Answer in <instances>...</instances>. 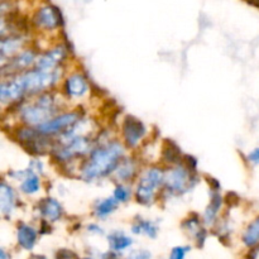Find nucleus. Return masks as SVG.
<instances>
[{
    "label": "nucleus",
    "mask_w": 259,
    "mask_h": 259,
    "mask_svg": "<svg viewBox=\"0 0 259 259\" xmlns=\"http://www.w3.org/2000/svg\"><path fill=\"white\" fill-rule=\"evenodd\" d=\"M124 156V148L118 142H110L100 148L90 152V158L85 162L81 169L83 180L93 181L110 175L118 168L121 157Z\"/></svg>",
    "instance_id": "f257e3e1"
},
{
    "label": "nucleus",
    "mask_w": 259,
    "mask_h": 259,
    "mask_svg": "<svg viewBox=\"0 0 259 259\" xmlns=\"http://www.w3.org/2000/svg\"><path fill=\"white\" fill-rule=\"evenodd\" d=\"M57 105L53 95L42 93L34 103L28 104L20 108V118L28 125H40L46 121L55 118L57 113Z\"/></svg>",
    "instance_id": "f03ea898"
},
{
    "label": "nucleus",
    "mask_w": 259,
    "mask_h": 259,
    "mask_svg": "<svg viewBox=\"0 0 259 259\" xmlns=\"http://www.w3.org/2000/svg\"><path fill=\"white\" fill-rule=\"evenodd\" d=\"M22 82L23 89L25 91V95H34V94H40L47 89L52 88L60 78V71L56 70H40V68H34V70L27 71L18 76Z\"/></svg>",
    "instance_id": "7ed1b4c3"
},
{
    "label": "nucleus",
    "mask_w": 259,
    "mask_h": 259,
    "mask_svg": "<svg viewBox=\"0 0 259 259\" xmlns=\"http://www.w3.org/2000/svg\"><path fill=\"white\" fill-rule=\"evenodd\" d=\"M164 174L159 168H149L142 175L136 190L137 201L142 205H149L154 201L157 189L163 184Z\"/></svg>",
    "instance_id": "20e7f679"
},
{
    "label": "nucleus",
    "mask_w": 259,
    "mask_h": 259,
    "mask_svg": "<svg viewBox=\"0 0 259 259\" xmlns=\"http://www.w3.org/2000/svg\"><path fill=\"white\" fill-rule=\"evenodd\" d=\"M164 186L167 191L174 195H181L189 191L194 184L189 168L184 166H176L164 174Z\"/></svg>",
    "instance_id": "39448f33"
},
{
    "label": "nucleus",
    "mask_w": 259,
    "mask_h": 259,
    "mask_svg": "<svg viewBox=\"0 0 259 259\" xmlns=\"http://www.w3.org/2000/svg\"><path fill=\"white\" fill-rule=\"evenodd\" d=\"M91 142L86 137L78 136L70 141L65 142L63 146L60 148H56L53 152V156L58 162H67L73 159L75 157H82L86 153L91 152Z\"/></svg>",
    "instance_id": "423d86ee"
},
{
    "label": "nucleus",
    "mask_w": 259,
    "mask_h": 259,
    "mask_svg": "<svg viewBox=\"0 0 259 259\" xmlns=\"http://www.w3.org/2000/svg\"><path fill=\"white\" fill-rule=\"evenodd\" d=\"M77 121H80V114L65 113L58 116H55L51 120L46 121V123L40 124V125L35 126V128L43 136H55V134L61 133V132H66L67 128L75 125Z\"/></svg>",
    "instance_id": "0eeeda50"
},
{
    "label": "nucleus",
    "mask_w": 259,
    "mask_h": 259,
    "mask_svg": "<svg viewBox=\"0 0 259 259\" xmlns=\"http://www.w3.org/2000/svg\"><path fill=\"white\" fill-rule=\"evenodd\" d=\"M121 129H123L124 142L131 148H134V147L141 143L147 132L144 124L137 118H133V116H126L124 119Z\"/></svg>",
    "instance_id": "6e6552de"
},
{
    "label": "nucleus",
    "mask_w": 259,
    "mask_h": 259,
    "mask_svg": "<svg viewBox=\"0 0 259 259\" xmlns=\"http://www.w3.org/2000/svg\"><path fill=\"white\" fill-rule=\"evenodd\" d=\"M35 27L45 30L57 29L61 24V14L55 7H43L38 10L33 18Z\"/></svg>",
    "instance_id": "1a4fd4ad"
},
{
    "label": "nucleus",
    "mask_w": 259,
    "mask_h": 259,
    "mask_svg": "<svg viewBox=\"0 0 259 259\" xmlns=\"http://www.w3.org/2000/svg\"><path fill=\"white\" fill-rule=\"evenodd\" d=\"M37 61V56H35V52L32 50H27V51H23L20 52L19 55L17 56H13L12 58L8 60L7 63L3 65L2 68V72L3 75L5 73H14V72H19V71L25 70V68L29 67L30 65Z\"/></svg>",
    "instance_id": "9d476101"
},
{
    "label": "nucleus",
    "mask_w": 259,
    "mask_h": 259,
    "mask_svg": "<svg viewBox=\"0 0 259 259\" xmlns=\"http://www.w3.org/2000/svg\"><path fill=\"white\" fill-rule=\"evenodd\" d=\"M66 58V48L63 46H57L52 50L43 53L35 61V66L40 70H56L57 66Z\"/></svg>",
    "instance_id": "9b49d317"
},
{
    "label": "nucleus",
    "mask_w": 259,
    "mask_h": 259,
    "mask_svg": "<svg viewBox=\"0 0 259 259\" xmlns=\"http://www.w3.org/2000/svg\"><path fill=\"white\" fill-rule=\"evenodd\" d=\"M25 91L18 76L12 80L3 81L2 85H0V99H2L3 104L18 101L23 99Z\"/></svg>",
    "instance_id": "f8f14e48"
},
{
    "label": "nucleus",
    "mask_w": 259,
    "mask_h": 259,
    "mask_svg": "<svg viewBox=\"0 0 259 259\" xmlns=\"http://www.w3.org/2000/svg\"><path fill=\"white\" fill-rule=\"evenodd\" d=\"M63 89L70 98H81V96H85L89 91V85L82 75L75 73V75H71L70 77L66 78Z\"/></svg>",
    "instance_id": "ddd939ff"
},
{
    "label": "nucleus",
    "mask_w": 259,
    "mask_h": 259,
    "mask_svg": "<svg viewBox=\"0 0 259 259\" xmlns=\"http://www.w3.org/2000/svg\"><path fill=\"white\" fill-rule=\"evenodd\" d=\"M38 233L30 225L20 223L17 227V242L20 248L24 250H32L37 243Z\"/></svg>",
    "instance_id": "4468645a"
},
{
    "label": "nucleus",
    "mask_w": 259,
    "mask_h": 259,
    "mask_svg": "<svg viewBox=\"0 0 259 259\" xmlns=\"http://www.w3.org/2000/svg\"><path fill=\"white\" fill-rule=\"evenodd\" d=\"M25 39L22 35H9V37H3L0 43V55H2L3 63L5 61L12 58L20 48L24 46Z\"/></svg>",
    "instance_id": "2eb2a0df"
},
{
    "label": "nucleus",
    "mask_w": 259,
    "mask_h": 259,
    "mask_svg": "<svg viewBox=\"0 0 259 259\" xmlns=\"http://www.w3.org/2000/svg\"><path fill=\"white\" fill-rule=\"evenodd\" d=\"M39 212L48 222L55 223L62 218L63 209L57 200L52 199V197H47V199H43L39 202Z\"/></svg>",
    "instance_id": "dca6fc26"
},
{
    "label": "nucleus",
    "mask_w": 259,
    "mask_h": 259,
    "mask_svg": "<svg viewBox=\"0 0 259 259\" xmlns=\"http://www.w3.org/2000/svg\"><path fill=\"white\" fill-rule=\"evenodd\" d=\"M15 202H17V197H15L14 191L7 182L3 181L2 187H0V210L5 218H9L14 211Z\"/></svg>",
    "instance_id": "f3484780"
},
{
    "label": "nucleus",
    "mask_w": 259,
    "mask_h": 259,
    "mask_svg": "<svg viewBox=\"0 0 259 259\" xmlns=\"http://www.w3.org/2000/svg\"><path fill=\"white\" fill-rule=\"evenodd\" d=\"M109 247L113 252H123L133 244V239L123 232H113L108 235Z\"/></svg>",
    "instance_id": "a211bd4d"
},
{
    "label": "nucleus",
    "mask_w": 259,
    "mask_h": 259,
    "mask_svg": "<svg viewBox=\"0 0 259 259\" xmlns=\"http://www.w3.org/2000/svg\"><path fill=\"white\" fill-rule=\"evenodd\" d=\"M39 189L40 181L37 175L32 169H28V171L23 172V181L22 185H20L22 192H24L25 195H34L39 191Z\"/></svg>",
    "instance_id": "6ab92c4d"
},
{
    "label": "nucleus",
    "mask_w": 259,
    "mask_h": 259,
    "mask_svg": "<svg viewBox=\"0 0 259 259\" xmlns=\"http://www.w3.org/2000/svg\"><path fill=\"white\" fill-rule=\"evenodd\" d=\"M116 207H118V200L115 197H109V199H104L96 202L95 207H94V214L99 219H104V218L113 214Z\"/></svg>",
    "instance_id": "aec40b11"
},
{
    "label": "nucleus",
    "mask_w": 259,
    "mask_h": 259,
    "mask_svg": "<svg viewBox=\"0 0 259 259\" xmlns=\"http://www.w3.org/2000/svg\"><path fill=\"white\" fill-rule=\"evenodd\" d=\"M223 205V199L218 192L212 194L211 196V201H210L209 206L206 207L204 214V222L206 223L207 225L214 224V222L217 220L218 214H219L220 209H222Z\"/></svg>",
    "instance_id": "412c9836"
},
{
    "label": "nucleus",
    "mask_w": 259,
    "mask_h": 259,
    "mask_svg": "<svg viewBox=\"0 0 259 259\" xmlns=\"http://www.w3.org/2000/svg\"><path fill=\"white\" fill-rule=\"evenodd\" d=\"M242 240L247 248H254L259 245V217L248 225Z\"/></svg>",
    "instance_id": "4be33fe9"
},
{
    "label": "nucleus",
    "mask_w": 259,
    "mask_h": 259,
    "mask_svg": "<svg viewBox=\"0 0 259 259\" xmlns=\"http://www.w3.org/2000/svg\"><path fill=\"white\" fill-rule=\"evenodd\" d=\"M137 172V164L133 159H125V161L120 162L118 168L115 169V176L119 181H129L133 179L134 175Z\"/></svg>",
    "instance_id": "5701e85b"
},
{
    "label": "nucleus",
    "mask_w": 259,
    "mask_h": 259,
    "mask_svg": "<svg viewBox=\"0 0 259 259\" xmlns=\"http://www.w3.org/2000/svg\"><path fill=\"white\" fill-rule=\"evenodd\" d=\"M132 232L134 234H146L148 235L149 238H157V234H158V227L154 224L153 222H149V220H137L136 223L132 227Z\"/></svg>",
    "instance_id": "b1692460"
},
{
    "label": "nucleus",
    "mask_w": 259,
    "mask_h": 259,
    "mask_svg": "<svg viewBox=\"0 0 259 259\" xmlns=\"http://www.w3.org/2000/svg\"><path fill=\"white\" fill-rule=\"evenodd\" d=\"M182 228L184 229H186L187 232L191 233L192 235H196V233L199 232L200 229H201V222H200L199 218L196 217V215H194V217L189 218V219L185 220L184 223H182Z\"/></svg>",
    "instance_id": "393cba45"
},
{
    "label": "nucleus",
    "mask_w": 259,
    "mask_h": 259,
    "mask_svg": "<svg viewBox=\"0 0 259 259\" xmlns=\"http://www.w3.org/2000/svg\"><path fill=\"white\" fill-rule=\"evenodd\" d=\"M132 191L129 187L124 186V185H118L114 190V197L118 200V202H126L131 199Z\"/></svg>",
    "instance_id": "a878e982"
},
{
    "label": "nucleus",
    "mask_w": 259,
    "mask_h": 259,
    "mask_svg": "<svg viewBox=\"0 0 259 259\" xmlns=\"http://www.w3.org/2000/svg\"><path fill=\"white\" fill-rule=\"evenodd\" d=\"M163 157L167 162H171V163H176L180 161V151L177 147H174V144H171L169 147H166L163 152Z\"/></svg>",
    "instance_id": "bb28decb"
},
{
    "label": "nucleus",
    "mask_w": 259,
    "mask_h": 259,
    "mask_svg": "<svg viewBox=\"0 0 259 259\" xmlns=\"http://www.w3.org/2000/svg\"><path fill=\"white\" fill-rule=\"evenodd\" d=\"M191 250V247L189 245H180V247H175L174 249L171 250V254H169L168 259H185L186 258L187 253Z\"/></svg>",
    "instance_id": "cd10ccee"
},
{
    "label": "nucleus",
    "mask_w": 259,
    "mask_h": 259,
    "mask_svg": "<svg viewBox=\"0 0 259 259\" xmlns=\"http://www.w3.org/2000/svg\"><path fill=\"white\" fill-rule=\"evenodd\" d=\"M128 259H151V253L148 250H136L129 255Z\"/></svg>",
    "instance_id": "c85d7f7f"
},
{
    "label": "nucleus",
    "mask_w": 259,
    "mask_h": 259,
    "mask_svg": "<svg viewBox=\"0 0 259 259\" xmlns=\"http://www.w3.org/2000/svg\"><path fill=\"white\" fill-rule=\"evenodd\" d=\"M57 259H77L76 254L68 249H60L57 252Z\"/></svg>",
    "instance_id": "c756f323"
},
{
    "label": "nucleus",
    "mask_w": 259,
    "mask_h": 259,
    "mask_svg": "<svg viewBox=\"0 0 259 259\" xmlns=\"http://www.w3.org/2000/svg\"><path fill=\"white\" fill-rule=\"evenodd\" d=\"M248 159H249V162H252V163L259 164V148H255L254 151L250 152V153L248 154Z\"/></svg>",
    "instance_id": "7c9ffc66"
},
{
    "label": "nucleus",
    "mask_w": 259,
    "mask_h": 259,
    "mask_svg": "<svg viewBox=\"0 0 259 259\" xmlns=\"http://www.w3.org/2000/svg\"><path fill=\"white\" fill-rule=\"evenodd\" d=\"M88 230H89V232H90V233H96V234H103V233H104L103 229H101V228H99L96 224L89 225Z\"/></svg>",
    "instance_id": "2f4dec72"
},
{
    "label": "nucleus",
    "mask_w": 259,
    "mask_h": 259,
    "mask_svg": "<svg viewBox=\"0 0 259 259\" xmlns=\"http://www.w3.org/2000/svg\"><path fill=\"white\" fill-rule=\"evenodd\" d=\"M101 259H120L118 257V254H116V252H113V250H110V252L105 253V254H103V257Z\"/></svg>",
    "instance_id": "473e14b6"
},
{
    "label": "nucleus",
    "mask_w": 259,
    "mask_h": 259,
    "mask_svg": "<svg viewBox=\"0 0 259 259\" xmlns=\"http://www.w3.org/2000/svg\"><path fill=\"white\" fill-rule=\"evenodd\" d=\"M0 259H12L9 253H7V250H5L4 248H2V249H0Z\"/></svg>",
    "instance_id": "72a5a7b5"
},
{
    "label": "nucleus",
    "mask_w": 259,
    "mask_h": 259,
    "mask_svg": "<svg viewBox=\"0 0 259 259\" xmlns=\"http://www.w3.org/2000/svg\"><path fill=\"white\" fill-rule=\"evenodd\" d=\"M29 259H48L47 257H45V255H39V254H33L30 255Z\"/></svg>",
    "instance_id": "f704fd0d"
},
{
    "label": "nucleus",
    "mask_w": 259,
    "mask_h": 259,
    "mask_svg": "<svg viewBox=\"0 0 259 259\" xmlns=\"http://www.w3.org/2000/svg\"><path fill=\"white\" fill-rule=\"evenodd\" d=\"M247 2L249 3V4L255 5V7H258V8H259V0H247Z\"/></svg>",
    "instance_id": "c9c22d12"
},
{
    "label": "nucleus",
    "mask_w": 259,
    "mask_h": 259,
    "mask_svg": "<svg viewBox=\"0 0 259 259\" xmlns=\"http://www.w3.org/2000/svg\"><path fill=\"white\" fill-rule=\"evenodd\" d=\"M82 259H94V258H82Z\"/></svg>",
    "instance_id": "e433bc0d"
}]
</instances>
